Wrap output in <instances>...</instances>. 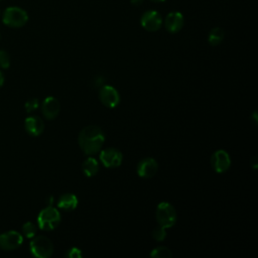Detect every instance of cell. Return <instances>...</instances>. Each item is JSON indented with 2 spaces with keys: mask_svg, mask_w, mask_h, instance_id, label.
<instances>
[{
  "mask_svg": "<svg viewBox=\"0 0 258 258\" xmlns=\"http://www.w3.org/2000/svg\"><path fill=\"white\" fill-rule=\"evenodd\" d=\"M78 142L85 154H95L102 148L105 142V134L100 127L89 125L80 131Z\"/></svg>",
  "mask_w": 258,
  "mask_h": 258,
  "instance_id": "cell-1",
  "label": "cell"
},
{
  "mask_svg": "<svg viewBox=\"0 0 258 258\" xmlns=\"http://www.w3.org/2000/svg\"><path fill=\"white\" fill-rule=\"evenodd\" d=\"M60 222L59 212L52 206H46L37 216V226L42 231L54 230Z\"/></svg>",
  "mask_w": 258,
  "mask_h": 258,
  "instance_id": "cell-2",
  "label": "cell"
},
{
  "mask_svg": "<svg viewBox=\"0 0 258 258\" xmlns=\"http://www.w3.org/2000/svg\"><path fill=\"white\" fill-rule=\"evenodd\" d=\"M155 217L158 225L164 227V228H171L175 222H176V211L174 207L167 203V202H162L158 204L155 212Z\"/></svg>",
  "mask_w": 258,
  "mask_h": 258,
  "instance_id": "cell-3",
  "label": "cell"
},
{
  "mask_svg": "<svg viewBox=\"0 0 258 258\" xmlns=\"http://www.w3.org/2000/svg\"><path fill=\"white\" fill-rule=\"evenodd\" d=\"M30 253L36 258H48L53 253V245L46 236H34L29 244Z\"/></svg>",
  "mask_w": 258,
  "mask_h": 258,
  "instance_id": "cell-4",
  "label": "cell"
},
{
  "mask_svg": "<svg viewBox=\"0 0 258 258\" xmlns=\"http://www.w3.org/2000/svg\"><path fill=\"white\" fill-rule=\"evenodd\" d=\"M28 20V15L25 10L19 7H8L5 9L2 21L5 25L13 28H18L23 26Z\"/></svg>",
  "mask_w": 258,
  "mask_h": 258,
  "instance_id": "cell-5",
  "label": "cell"
},
{
  "mask_svg": "<svg viewBox=\"0 0 258 258\" xmlns=\"http://www.w3.org/2000/svg\"><path fill=\"white\" fill-rule=\"evenodd\" d=\"M23 242L22 235L14 230L0 234V249L4 251H12L20 247Z\"/></svg>",
  "mask_w": 258,
  "mask_h": 258,
  "instance_id": "cell-6",
  "label": "cell"
},
{
  "mask_svg": "<svg viewBox=\"0 0 258 258\" xmlns=\"http://www.w3.org/2000/svg\"><path fill=\"white\" fill-rule=\"evenodd\" d=\"M99 97L102 104L108 108H115L120 103V95L118 91L109 85H103L100 88Z\"/></svg>",
  "mask_w": 258,
  "mask_h": 258,
  "instance_id": "cell-7",
  "label": "cell"
},
{
  "mask_svg": "<svg viewBox=\"0 0 258 258\" xmlns=\"http://www.w3.org/2000/svg\"><path fill=\"white\" fill-rule=\"evenodd\" d=\"M211 165L217 173L226 172L231 166V158L227 151L219 149L211 157Z\"/></svg>",
  "mask_w": 258,
  "mask_h": 258,
  "instance_id": "cell-8",
  "label": "cell"
},
{
  "mask_svg": "<svg viewBox=\"0 0 258 258\" xmlns=\"http://www.w3.org/2000/svg\"><path fill=\"white\" fill-rule=\"evenodd\" d=\"M100 160L106 167H118L123 160L122 152L116 148H106L100 153Z\"/></svg>",
  "mask_w": 258,
  "mask_h": 258,
  "instance_id": "cell-9",
  "label": "cell"
},
{
  "mask_svg": "<svg viewBox=\"0 0 258 258\" xmlns=\"http://www.w3.org/2000/svg\"><path fill=\"white\" fill-rule=\"evenodd\" d=\"M142 27L147 31H157L162 25V17L155 10L146 11L140 19Z\"/></svg>",
  "mask_w": 258,
  "mask_h": 258,
  "instance_id": "cell-10",
  "label": "cell"
},
{
  "mask_svg": "<svg viewBox=\"0 0 258 258\" xmlns=\"http://www.w3.org/2000/svg\"><path fill=\"white\" fill-rule=\"evenodd\" d=\"M158 169L156 160L152 157H145L137 164V173L142 178H150L155 175Z\"/></svg>",
  "mask_w": 258,
  "mask_h": 258,
  "instance_id": "cell-11",
  "label": "cell"
},
{
  "mask_svg": "<svg viewBox=\"0 0 258 258\" xmlns=\"http://www.w3.org/2000/svg\"><path fill=\"white\" fill-rule=\"evenodd\" d=\"M60 105L56 98L49 96L46 97L41 104V112L47 120L54 119L59 113Z\"/></svg>",
  "mask_w": 258,
  "mask_h": 258,
  "instance_id": "cell-12",
  "label": "cell"
},
{
  "mask_svg": "<svg viewBox=\"0 0 258 258\" xmlns=\"http://www.w3.org/2000/svg\"><path fill=\"white\" fill-rule=\"evenodd\" d=\"M183 23H184L183 15L177 11H173L167 14L164 20L165 29L170 33L178 32L182 28Z\"/></svg>",
  "mask_w": 258,
  "mask_h": 258,
  "instance_id": "cell-13",
  "label": "cell"
},
{
  "mask_svg": "<svg viewBox=\"0 0 258 258\" xmlns=\"http://www.w3.org/2000/svg\"><path fill=\"white\" fill-rule=\"evenodd\" d=\"M24 128L30 136L36 137L43 132L44 123L38 116H29L24 121Z\"/></svg>",
  "mask_w": 258,
  "mask_h": 258,
  "instance_id": "cell-14",
  "label": "cell"
},
{
  "mask_svg": "<svg viewBox=\"0 0 258 258\" xmlns=\"http://www.w3.org/2000/svg\"><path fill=\"white\" fill-rule=\"evenodd\" d=\"M57 207L64 211H74L78 207V198L74 194H64L59 197Z\"/></svg>",
  "mask_w": 258,
  "mask_h": 258,
  "instance_id": "cell-15",
  "label": "cell"
},
{
  "mask_svg": "<svg viewBox=\"0 0 258 258\" xmlns=\"http://www.w3.org/2000/svg\"><path fill=\"white\" fill-rule=\"evenodd\" d=\"M82 171L88 177L94 176L99 171L98 161L94 157H88L82 163Z\"/></svg>",
  "mask_w": 258,
  "mask_h": 258,
  "instance_id": "cell-16",
  "label": "cell"
},
{
  "mask_svg": "<svg viewBox=\"0 0 258 258\" xmlns=\"http://www.w3.org/2000/svg\"><path fill=\"white\" fill-rule=\"evenodd\" d=\"M224 36H225V32L222 28L220 27H214L211 29V31L209 32V35H208V42L215 46V45H218L220 44L223 39H224Z\"/></svg>",
  "mask_w": 258,
  "mask_h": 258,
  "instance_id": "cell-17",
  "label": "cell"
},
{
  "mask_svg": "<svg viewBox=\"0 0 258 258\" xmlns=\"http://www.w3.org/2000/svg\"><path fill=\"white\" fill-rule=\"evenodd\" d=\"M150 257H153V258H171L172 253L167 247L158 246V247L151 250Z\"/></svg>",
  "mask_w": 258,
  "mask_h": 258,
  "instance_id": "cell-18",
  "label": "cell"
},
{
  "mask_svg": "<svg viewBox=\"0 0 258 258\" xmlns=\"http://www.w3.org/2000/svg\"><path fill=\"white\" fill-rule=\"evenodd\" d=\"M37 232V227L34 223L32 222H26L22 225V234L26 238H33L36 235Z\"/></svg>",
  "mask_w": 258,
  "mask_h": 258,
  "instance_id": "cell-19",
  "label": "cell"
},
{
  "mask_svg": "<svg viewBox=\"0 0 258 258\" xmlns=\"http://www.w3.org/2000/svg\"><path fill=\"white\" fill-rule=\"evenodd\" d=\"M166 228L158 225L157 227H155L152 231V237L156 240V241H163L166 237Z\"/></svg>",
  "mask_w": 258,
  "mask_h": 258,
  "instance_id": "cell-20",
  "label": "cell"
},
{
  "mask_svg": "<svg viewBox=\"0 0 258 258\" xmlns=\"http://www.w3.org/2000/svg\"><path fill=\"white\" fill-rule=\"evenodd\" d=\"M10 55L6 50H0V68L1 69H8L10 67Z\"/></svg>",
  "mask_w": 258,
  "mask_h": 258,
  "instance_id": "cell-21",
  "label": "cell"
},
{
  "mask_svg": "<svg viewBox=\"0 0 258 258\" xmlns=\"http://www.w3.org/2000/svg\"><path fill=\"white\" fill-rule=\"evenodd\" d=\"M39 106V102H38V99L36 98H30L29 100H27L25 102V105H24V108H25V111L27 113H31L33 112L34 110H36Z\"/></svg>",
  "mask_w": 258,
  "mask_h": 258,
  "instance_id": "cell-22",
  "label": "cell"
},
{
  "mask_svg": "<svg viewBox=\"0 0 258 258\" xmlns=\"http://www.w3.org/2000/svg\"><path fill=\"white\" fill-rule=\"evenodd\" d=\"M66 256L69 257V258H82L83 257V253H82V251L79 248L73 247V248L68 250V252L66 253Z\"/></svg>",
  "mask_w": 258,
  "mask_h": 258,
  "instance_id": "cell-23",
  "label": "cell"
},
{
  "mask_svg": "<svg viewBox=\"0 0 258 258\" xmlns=\"http://www.w3.org/2000/svg\"><path fill=\"white\" fill-rule=\"evenodd\" d=\"M104 85V78L102 76H97L94 79V86L95 87H102Z\"/></svg>",
  "mask_w": 258,
  "mask_h": 258,
  "instance_id": "cell-24",
  "label": "cell"
},
{
  "mask_svg": "<svg viewBox=\"0 0 258 258\" xmlns=\"http://www.w3.org/2000/svg\"><path fill=\"white\" fill-rule=\"evenodd\" d=\"M251 164H252L253 169H256V168H257V157H256V156L253 157V159H252V161H251Z\"/></svg>",
  "mask_w": 258,
  "mask_h": 258,
  "instance_id": "cell-25",
  "label": "cell"
},
{
  "mask_svg": "<svg viewBox=\"0 0 258 258\" xmlns=\"http://www.w3.org/2000/svg\"><path fill=\"white\" fill-rule=\"evenodd\" d=\"M46 201H47V202H46V205H47V206H52V204H53V197H52V196H49Z\"/></svg>",
  "mask_w": 258,
  "mask_h": 258,
  "instance_id": "cell-26",
  "label": "cell"
},
{
  "mask_svg": "<svg viewBox=\"0 0 258 258\" xmlns=\"http://www.w3.org/2000/svg\"><path fill=\"white\" fill-rule=\"evenodd\" d=\"M4 75L2 74V72L0 71V88L3 86V84H4Z\"/></svg>",
  "mask_w": 258,
  "mask_h": 258,
  "instance_id": "cell-27",
  "label": "cell"
},
{
  "mask_svg": "<svg viewBox=\"0 0 258 258\" xmlns=\"http://www.w3.org/2000/svg\"><path fill=\"white\" fill-rule=\"evenodd\" d=\"M130 2H131L133 5H140V4L143 2V0H130Z\"/></svg>",
  "mask_w": 258,
  "mask_h": 258,
  "instance_id": "cell-28",
  "label": "cell"
},
{
  "mask_svg": "<svg viewBox=\"0 0 258 258\" xmlns=\"http://www.w3.org/2000/svg\"><path fill=\"white\" fill-rule=\"evenodd\" d=\"M253 121L255 124H257V112L256 111L253 112Z\"/></svg>",
  "mask_w": 258,
  "mask_h": 258,
  "instance_id": "cell-29",
  "label": "cell"
},
{
  "mask_svg": "<svg viewBox=\"0 0 258 258\" xmlns=\"http://www.w3.org/2000/svg\"><path fill=\"white\" fill-rule=\"evenodd\" d=\"M153 1H155V2H162V1H164V0H153Z\"/></svg>",
  "mask_w": 258,
  "mask_h": 258,
  "instance_id": "cell-30",
  "label": "cell"
},
{
  "mask_svg": "<svg viewBox=\"0 0 258 258\" xmlns=\"http://www.w3.org/2000/svg\"><path fill=\"white\" fill-rule=\"evenodd\" d=\"M0 1H1V0H0Z\"/></svg>",
  "mask_w": 258,
  "mask_h": 258,
  "instance_id": "cell-31",
  "label": "cell"
}]
</instances>
